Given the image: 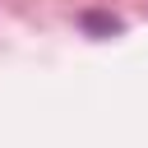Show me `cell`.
<instances>
[{
	"label": "cell",
	"instance_id": "obj_1",
	"mask_svg": "<svg viewBox=\"0 0 148 148\" xmlns=\"http://www.w3.org/2000/svg\"><path fill=\"white\" fill-rule=\"evenodd\" d=\"M79 23H83V32H97V37H111V32H120V28H125L116 14H97V9H88Z\"/></svg>",
	"mask_w": 148,
	"mask_h": 148
}]
</instances>
